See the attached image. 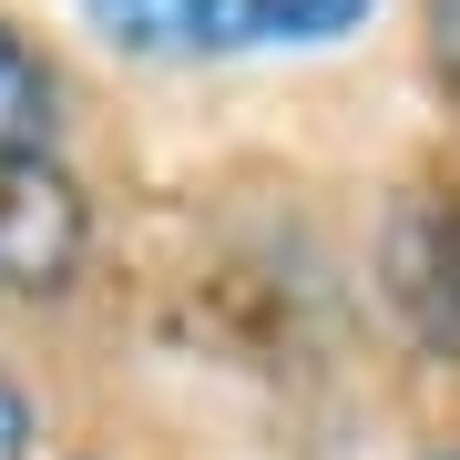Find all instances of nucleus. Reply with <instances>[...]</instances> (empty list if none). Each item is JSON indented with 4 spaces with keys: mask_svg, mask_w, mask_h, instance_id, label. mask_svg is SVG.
<instances>
[{
    "mask_svg": "<svg viewBox=\"0 0 460 460\" xmlns=\"http://www.w3.org/2000/svg\"><path fill=\"white\" fill-rule=\"evenodd\" d=\"M440 72H460V0H440Z\"/></svg>",
    "mask_w": 460,
    "mask_h": 460,
    "instance_id": "423d86ee",
    "label": "nucleus"
},
{
    "mask_svg": "<svg viewBox=\"0 0 460 460\" xmlns=\"http://www.w3.org/2000/svg\"><path fill=\"white\" fill-rule=\"evenodd\" d=\"M62 144V72L0 21V164L11 154H51Z\"/></svg>",
    "mask_w": 460,
    "mask_h": 460,
    "instance_id": "20e7f679",
    "label": "nucleus"
},
{
    "mask_svg": "<svg viewBox=\"0 0 460 460\" xmlns=\"http://www.w3.org/2000/svg\"><path fill=\"white\" fill-rule=\"evenodd\" d=\"M420 460H460V440H440V450H420Z\"/></svg>",
    "mask_w": 460,
    "mask_h": 460,
    "instance_id": "0eeeda50",
    "label": "nucleus"
},
{
    "mask_svg": "<svg viewBox=\"0 0 460 460\" xmlns=\"http://www.w3.org/2000/svg\"><path fill=\"white\" fill-rule=\"evenodd\" d=\"M0 460H41V410L21 378H0Z\"/></svg>",
    "mask_w": 460,
    "mask_h": 460,
    "instance_id": "39448f33",
    "label": "nucleus"
},
{
    "mask_svg": "<svg viewBox=\"0 0 460 460\" xmlns=\"http://www.w3.org/2000/svg\"><path fill=\"white\" fill-rule=\"evenodd\" d=\"M378 296L440 368H460V184H410L378 226Z\"/></svg>",
    "mask_w": 460,
    "mask_h": 460,
    "instance_id": "f03ea898",
    "label": "nucleus"
},
{
    "mask_svg": "<svg viewBox=\"0 0 460 460\" xmlns=\"http://www.w3.org/2000/svg\"><path fill=\"white\" fill-rule=\"evenodd\" d=\"M123 62H246V51H338L378 0H83Z\"/></svg>",
    "mask_w": 460,
    "mask_h": 460,
    "instance_id": "f257e3e1",
    "label": "nucleus"
},
{
    "mask_svg": "<svg viewBox=\"0 0 460 460\" xmlns=\"http://www.w3.org/2000/svg\"><path fill=\"white\" fill-rule=\"evenodd\" d=\"M93 256V205L62 174V154L0 164V296H62Z\"/></svg>",
    "mask_w": 460,
    "mask_h": 460,
    "instance_id": "7ed1b4c3",
    "label": "nucleus"
}]
</instances>
